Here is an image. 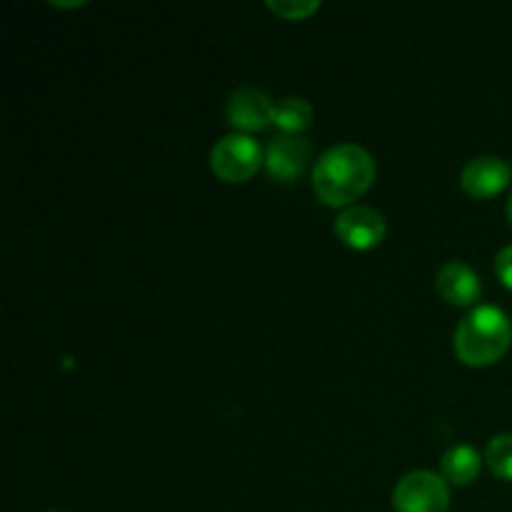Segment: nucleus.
<instances>
[{
  "label": "nucleus",
  "mask_w": 512,
  "mask_h": 512,
  "mask_svg": "<svg viewBox=\"0 0 512 512\" xmlns=\"http://www.w3.org/2000/svg\"><path fill=\"white\" fill-rule=\"evenodd\" d=\"M375 180V160L355 143H340L325 150L313 168L315 195L330 208H353Z\"/></svg>",
  "instance_id": "f257e3e1"
},
{
  "label": "nucleus",
  "mask_w": 512,
  "mask_h": 512,
  "mask_svg": "<svg viewBox=\"0 0 512 512\" xmlns=\"http://www.w3.org/2000/svg\"><path fill=\"white\" fill-rule=\"evenodd\" d=\"M512 343L508 313L495 305L475 308L455 330V355L470 368H485L503 358Z\"/></svg>",
  "instance_id": "f03ea898"
},
{
  "label": "nucleus",
  "mask_w": 512,
  "mask_h": 512,
  "mask_svg": "<svg viewBox=\"0 0 512 512\" xmlns=\"http://www.w3.org/2000/svg\"><path fill=\"white\" fill-rule=\"evenodd\" d=\"M265 163V150L253 135L233 133L213 145L210 168L225 183H243L250 180Z\"/></svg>",
  "instance_id": "7ed1b4c3"
},
{
  "label": "nucleus",
  "mask_w": 512,
  "mask_h": 512,
  "mask_svg": "<svg viewBox=\"0 0 512 512\" xmlns=\"http://www.w3.org/2000/svg\"><path fill=\"white\" fill-rule=\"evenodd\" d=\"M395 512H448L450 490L445 478L430 470L408 473L393 490Z\"/></svg>",
  "instance_id": "20e7f679"
},
{
  "label": "nucleus",
  "mask_w": 512,
  "mask_h": 512,
  "mask_svg": "<svg viewBox=\"0 0 512 512\" xmlns=\"http://www.w3.org/2000/svg\"><path fill=\"white\" fill-rule=\"evenodd\" d=\"M385 218L368 205L345 208L335 220V235L353 250H370L383 243Z\"/></svg>",
  "instance_id": "39448f33"
},
{
  "label": "nucleus",
  "mask_w": 512,
  "mask_h": 512,
  "mask_svg": "<svg viewBox=\"0 0 512 512\" xmlns=\"http://www.w3.org/2000/svg\"><path fill=\"white\" fill-rule=\"evenodd\" d=\"M310 160H313V143L303 135H278L265 148V168L275 180H283V183L303 175Z\"/></svg>",
  "instance_id": "423d86ee"
},
{
  "label": "nucleus",
  "mask_w": 512,
  "mask_h": 512,
  "mask_svg": "<svg viewBox=\"0 0 512 512\" xmlns=\"http://www.w3.org/2000/svg\"><path fill=\"white\" fill-rule=\"evenodd\" d=\"M512 180V168L508 160L495 158V155H483V158H473L463 168L460 175V185L470 198L488 200L503 193Z\"/></svg>",
  "instance_id": "0eeeda50"
},
{
  "label": "nucleus",
  "mask_w": 512,
  "mask_h": 512,
  "mask_svg": "<svg viewBox=\"0 0 512 512\" xmlns=\"http://www.w3.org/2000/svg\"><path fill=\"white\" fill-rule=\"evenodd\" d=\"M275 103L270 95L260 88H240L230 95L228 103V120L233 128L255 133L273 123Z\"/></svg>",
  "instance_id": "6e6552de"
},
{
  "label": "nucleus",
  "mask_w": 512,
  "mask_h": 512,
  "mask_svg": "<svg viewBox=\"0 0 512 512\" xmlns=\"http://www.w3.org/2000/svg\"><path fill=\"white\" fill-rule=\"evenodd\" d=\"M438 290L450 305H460V308L478 303V298L483 295V285H480L475 270L465 263H458V260L440 268Z\"/></svg>",
  "instance_id": "1a4fd4ad"
},
{
  "label": "nucleus",
  "mask_w": 512,
  "mask_h": 512,
  "mask_svg": "<svg viewBox=\"0 0 512 512\" xmlns=\"http://www.w3.org/2000/svg\"><path fill=\"white\" fill-rule=\"evenodd\" d=\"M440 463H443V478L455 485H470L480 475V453L473 445H453Z\"/></svg>",
  "instance_id": "9d476101"
},
{
  "label": "nucleus",
  "mask_w": 512,
  "mask_h": 512,
  "mask_svg": "<svg viewBox=\"0 0 512 512\" xmlns=\"http://www.w3.org/2000/svg\"><path fill=\"white\" fill-rule=\"evenodd\" d=\"M313 118V105L303 98H283L280 103H275L273 125L280 128L283 135H300L313 125Z\"/></svg>",
  "instance_id": "9b49d317"
},
{
  "label": "nucleus",
  "mask_w": 512,
  "mask_h": 512,
  "mask_svg": "<svg viewBox=\"0 0 512 512\" xmlns=\"http://www.w3.org/2000/svg\"><path fill=\"white\" fill-rule=\"evenodd\" d=\"M485 460H488L490 470L500 480H510L512 483V433L495 435L488 443V450H485Z\"/></svg>",
  "instance_id": "f8f14e48"
},
{
  "label": "nucleus",
  "mask_w": 512,
  "mask_h": 512,
  "mask_svg": "<svg viewBox=\"0 0 512 512\" xmlns=\"http://www.w3.org/2000/svg\"><path fill=\"white\" fill-rule=\"evenodd\" d=\"M268 8L285 20H305L320 8V3H315V0H280V3L270 0Z\"/></svg>",
  "instance_id": "ddd939ff"
},
{
  "label": "nucleus",
  "mask_w": 512,
  "mask_h": 512,
  "mask_svg": "<svg viewBox=\"0 0 512 512\" xmlns=\"http://www.w3.org/2000/svg\"><path fill=\"white\" fill-rule=\"evenodd\" d=\"M495 273L503 280L505 288L512 290V245L498 253V258H495Z\"/></svg>",
  "instance_id": "4468645a"
},
{
  "label": "nucleus",
  "mask_w": 512,
  "mask_h": 512,
  "mask_svg": "<svg viewBox=\"0 0 512 512\" xmlns=\"http://www.w3.org/2000/svg\"><path fill=\"white\" fill-rule=\"evenodd\" d=\"M508 218H510V223H512V193H510V198H508Z\"/></svg>",
  "instance_id": "2eb2a0df"
},
{
  "label": "nucleus",
  "mask_w": 512,
  "mask_h": 512,
  "mask_svg": "<svg viewBox=\"0 0 512 512\" xmlns=\"http://www.w3.org/2000/svg\"><path fill=\"white\" fill-rule=\"evenodd\" d=\"M48 512H60V510H48Z\"/></svg>",
  "instance_id": "dca6fc26"
}]
</instances>
